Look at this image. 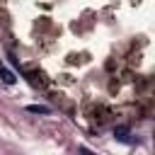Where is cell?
Masks as SVG:
<instances>
[{
    "label": "cell",
    "mask_w": 155,
    "mask_h": 155,
    "mask_svg": "<svg viewBox=\"0 0 155 155\" xmlns=\"http://www.w3.org/2000/svg\"><path fill=\"white\" fill-rule=\"evenodd\" d=\"M27 111H29V114H48L51 109H48V107H44V104H29V107H27Z\"/></svg>",
    "instance_id": "obj_3"
},
{
    "label": "cell",
    "mask_w": 155,
    "mask_h": 155,
    "mask_svg": "<svg viewBox=\"0 0 155 155\" xmlns=\"http://www.w3.org/2000/svg\"><path fill=\"white\" fill-rule=\"evenodd\" d=\"M0 78H2V82H5V85H15V80H17V78H15L7 68H2V65H0Z\"/></svg>",
    "instance_id": "obj_1"
},
{
    "label": "cell",
    "mask_w": 155,
    "mask_h": 155,
    "mask_svg": "<svg viewBox=\"0 0 155 155\" xmlns=\"http://www.w3.org/2000/svg\"><path fill=\"white\" fill-rule=\"evenodd\" d=\"M114 136H116L119 140H124V143H128V140H131V138H128V128H126V126H116V128H114Z\"/></svg>",
    "instance_id": "obj_2"
}]
</instances>
